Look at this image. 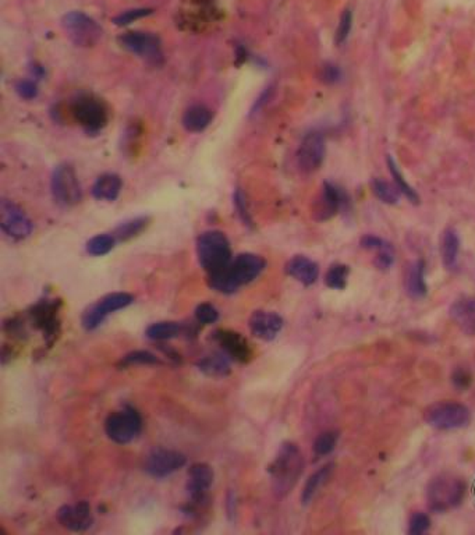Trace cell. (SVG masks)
I'll list each match as a JSON object with an SVG mask.
<instances>
[{
	"mask_svg": "<svg viewBox=\"0 0 475 535\" xmlns=\"http://www.w3.org/2000/svg\"><path fill=\"white\" fill-rule=\"evenodd\" d=\"M0 226L9 237L14 240L27 239L34 229V225L27 214L9 199H2V203H0Z\"/></svg>",
	"mask_w": 475,
	"mask_h": 535,
	"instance_id": "cell-11",
	"label": "cell"
},
{
	"mask_svg": "<svg viewBox=\"0 0 475 535\" xmlns=\"http://www.w3.org/2000/svg\"><path fill=\"white\" fill-rule=\"evenodd\" d=\"M304 470V457L297 445L286 442L281 446L274 463L269 467L274 489L279 496L287 495Z\"/></svg>",
	"mask_w": 475,
	"mask_h": 535,
	"instance_id": "cell-2",
	"label": "cell"
},
{
	"mask_svg": "<svg viewBox=\"0 0 475 535\" xmlns=\"http://www.w3.org/2000/svg\"><path fill=\"white\" fill-rule=\"evenodd\" d=\"M352 26H353V13L352 10H345L342 17H341V21H338V26H337V30H336V37H334V42L337 45H342L343 42H346L350 31H352Z\"/></svg>",
	"mask_w": 475,
	"mask_h": 535,
	"instance_id": "cell-36",
	"label": "cell"
},
{
	"mask_svg": "<svg viewBox=\"0 0 475 535\" xmlns=\"http://www.w3.org/2000/svg\"><path fill=\"white\" fill-rule=\"evenodd\" d=\"M372 190H374V194L382 201V203L389 205H394L398 203L401 191L396 184H392L386 180L376 179L372 183Z\"/></svg>",
	"mask_w": 475,
	"mask_h": 535,
	"instance_id": "cell-32",
	"label": "cell"
},
{
	"mask_svg": "<svg viewBox=\"0 0 475 535\" xmlns=\"http://www.w3.org/2000/svg\"><path fill=\"white\" fill-rule=\"evenodd\" d=\"M337 443V432L327 431L321 434L314 443V453L316 456H326L333 452Z\"/></svg>",
	"mask_w": 475,
	"mask_h": 535,
	"instance_id": "cell-35",
	"label": "cell"
},
{
	"mask_svg": "<svg viewBox=\"0 0 475 535\" xmlns=\"http://www.w3.org/2000/svg\"><path fill=\"white\" fill-rule=\"evenodd\" d=\"M405 290L412 299L420 300L427 296L428 287L425 283V263L424 261L414 262L405 278Z\"/></svg>",
	"mask_w": 475,
	"mask_h": 535,
	"instance_id": "cell-22",
	"label": "cell"
},
{
	"mask_svg": "<svg viewBox=\"0 0 475 535\" xmlns=\"http://www.w3.org/2000/svg\"><path fill=\"white\" fill-rule=\"evenodd\" d=\"M387 165H389V170H390V173H392V176H393V179H394V184L398 187V190L401 191V194H404L407 198H409L413 204H418V199H420V198H418L417 192L409 185V183H407V181L403 179V176H401V173L398 172V169H397L396 163L393 162L392 157H387Z\"/></svg>",
	"mask_w": 475,
	"mask_h": 535,
	"instance_id": "cell-34",
	"label": "cell"
},
{
	"mask_svg": "<svg viewBox=\"0 0 475 535\" xmlns=\"http://www.w3.org/2000/svg\"><path fill=\"white\" fill-rule=\"evenodd\" d=\"M333 467L334 465L332 463L326 464L308 478V481L303 489V495H301V501L304 505H308L312 501V498L315 496V494L321 489V487L326 484V481L330 478V476L333 473Z\"/></svg>",
	"mask_w": 475,
	"mask_h": 535,
	"instance_id": "cell-28",
	"label": "cell"
},
{
	"mask_svg": "<svg viewBox=\"0 0 475 535\" xmlns=\"http://www.w3.org/2000/svg\"><path fill=\"white\" fill-rule=\"evenodd\" d=\"M17 92L26 98V99H32L37 97L38 94V88H37V84L31 80H24V81H20L17 84Z\"/></svg>",
	"mask_w": 475,
	"mask_h": 535,
	"instance_id": "cell-44",
	"label": "cell"
},
{
	"mask_svg": "<svg viewBox=\"0 0 475 535\" xmlns=\"http://www.w3.org/2000/svg\"><path fill=\"white\" fill-rule=\"evenodd\" d=\"M184 330V325L179 322H156L147 329V336L152 341H169L180 336Z\"/></svg>",
	"mask_w": 475,
	"mask_h": 535,
	"instance_id": "cell-29",
	"label": "cell"
},
{
	"mask_svg": "<svg viewBox=\"0 0 475 535\" xmlns=\"http://www.w3.org/2000/svg\"><path fill=\"white\" fill-rule=\"evenodd\" d=\"M195 318L202 325H211L219 319V312L212 304L202 303L195 310Z\"/></svg>",
	"mask_w": 475,
	"mask_h": 535,
	"instance_id": "cell-37",
	"label": "cell"
},
{
	"mask_svg": "<svg viewBox=\"0 0 475 535\" xmlns=\"http://www.w3.org/2000/svg\"><path fill=\"white\" fill-rule=\"evenodd\" d=\"M464 484L458 478L439 477L428 487V505L435 512L456 507L463 501Z\"/></svg>",
	"mask_w": 475,
	"mask_h": 535,
	"instance_id": "cell-8",
	"label": "cell"
},
{
	"mask_svg": "<svg viewBox=\"0 0 475 535\" xmlns=\"http://www.w3.org/2000/svg\"><path fill=\"white\" fill-rule=\"evenodd\" d=\"M196 254L201 266L208 275L223 270L233 259L228 237L218 230L205 232L198 237Z\"/></svg>",
	"mask_w": 475,
	"mask_h": 535,
	"instance_id": "cell-3",
	"label": "cell"
},
{
	"mask_svg": "<svg viewBox=\"0 0 475 535\" xmlns=\"http://www.w3.org/2000/svg\"><path fill=\"white\" fill-rule=\"evenodd\" d=\"M72 114L80 125L88 131H98L108 123V109L105 103L91 95L80 97L72 105Z\"/></svg>",
	"mask_w": 475,
	"mask_h": 535,
	"instance_id": "cell-10",
	"label": "cell"
},
{
	"mask_svg": "<svg viewBox=\"0 0 475 535\" xmlns=\"http://www.w3.org/2000/svg\"><path fill=\"white\" fill-rule=\"evenodd\" d=\"M442 261L447 271L456 270L458 251H460V239L457 232L453 228H449L443 233L442 239Z\"/></svg>",
	"mask_w": 475,
	"mask_h": 535,
	"instance_id": "cell-26",
	"label": "cell"
},
{
	"mask_svg": "<svg viewBox=\"0 0 475 535\" xmlns=\"http://www.w3.org/2000/svg\"><path fill=\"white\" fill-rule=\"evenodd\" d=\"M148 222H150V218H147V216L125 221L116 228V230L113 232V236L116 237L117 241L131 240L132 237L139 236L141 232H144L147 229Z\"/></svg>",
	"mask_w": 475,
	"mask_h": 535,
	"instance_id": "cell-30",
	"label": "cell"
},
{
	"mask_svg": "<svg viewBox=\"0 0 475 535\" xmlns=\"http://www.w3.org/2000/svg\"><path fill=\"white\" fill-rule=\"evenodd\" d=\"M119 42L125 50L137 54L148 63L159 64L163 60L162 42L155 34L141 31L127 32L119 38Z\"/></svg>",
	"mask_w": 475,
	"mask_h": 535,
	"instance_id": "cell-9",
	"label": "cell"
},
{
	"mask_svg": "<svg viewBox=\"0 0 475 535\" xmlns=\"http://www.w3.org/2000/svg\"><path fill=\"white\" fill-rule=\"evenodd\" d=\"M152 13L151 9H132V10H127L121 14H119L117 17L113 19V23L119 27H123V26H128L131 24L132 21L135 20H140L143 17H147Z\"/></svg>",
	"mask_w": 475,
	"mask_h": 535,
	"instance_id": "cell-39",
	"label": "cell"
},
{
	"mask_svg": "<svg viewBox=\"0 0 475 535\" xmlns=\"http://www.w3.org/2000/svg\"><path fill=\"white\" fill-rule=\"evenodd\" d=\"M117 240L116 237L112 234H98L95 237H92L88 243H87V252L94 255V256H102V255H106L108 252H110L113 250V247L116 245Z\"/></svg>",
	"mask_w": 475,
	"mask_h": 535,
	"instance_id": "cell-33",
	"label": "cell"
},
{
	"mask_svg": "<svg viewBox=\"0 0 475 535\" xmlns=\"http://www.w3.org/2000/svg\"><path fill=\"white\" fill-rule=\"evenodd\" d=\"M234 205H236L237 214L241 218V221L244 222V225L251 228L252 226V219H251V215H250V211H248L245 195L243 194L241 190H237L236 194H234Z\"/></svg>",
	"mask_w": 475,
	"mask_h": 535,
	"instance_id": "cell-41",
	"label": "cell"
},
{
	"mask_svg": "<svg viewBox=\"0 0 475 535\" xmlns=\"http://www.w3.org/2000/svg\"><path fill=\"white\" fill-rule=\"evenodd\" d=\"M124 365H132V364H161L159 359L150 353V352H132L130 354H127L123 361H121Z\"/></svg>",
	"mask_w": 475,
	"mask_h": 535,
	"instance_id": "cell-38",
	"label": "cell"
},
{
	"mask_svg": "<svg viewBox=\"0 0 475 535\" xmlns=\"http://www.w3.org/2000/svg\"><path fill=\"white\" fill-rule=\"evenodd\" d=\"M59 523L72 531H85L92 523V512L88 502L81 501L76 505H65L57 512Z\"/></svg>",
	"mask_w": 475,
	"mask_h": 535,
	"instance_id": "cell-15",
	"label": "cell"
},
{
	"mask_svg": "<svg viewBox=\"0 0 475 535\" xmlns=\"http://www.w3.org/2000/svg\"><path fill=\"white\" fill-rule=\"evenodd\" d=\"M283 327L281 315L269 311H254L250 316V329L254 336L261 341H274Z\"/></svg>",
	"mask_w": 475,
	"mask_h": 535,
	"instance_id": "cell-17",
	"label": "cell"
},
{
	"mask_svg": "<svg viewBox=\"0 0 475 535\" xmlns=\"http://www.w3.org/2000/svg\"><path fill=\"white\" fill-rule=\"evenodd\" d=\"M105 430L108 436L120 445L130 443L137 438L143 430V420L137 410L125 407L120 412L112 413L106 423Z\"/></svg>",
	"mask_w": 475,
	"mask_h": 535,
	"instance_id": "cell-6",
	"label": "cell"
},
{
	"mask_svg": "<svg viewBox=\"0 0 475 535\" xmlns=\"http://www.w3.org/2000/svg\"><path fill=\"white\" fill-rule=\"evenodd\" d=\"M265 266V259L256 254H239L223 270L208 275V282L216 292L232 294L256 279L263 272Z\"/></svg>",
	"mask_w": 475,
	"mask_h": 535,
	"instance_id": "cell-1",
	"label": "cell"
},
{
	"mask_svg": "<svg viewBox=\"0 0 475 535\" xmlns=\"http://www.w3.org/2000/svg\"><path fill=\"white\" fill-rule=\"evenodd\" d=\"M345 203V195L342 191H338L333 184L325 183L321 195L318 196L315 208H314V218L316 221H327L332 216H334L338 210L342 208Z\"/></svg>",
	"mask_w": 475,
	"mask_h": 535,
	"instance_id": "cell-18",
	"label": "cell"
},
{
	"mask_svg": "<svg viewBox=\"0 0 475 535\" xmlns=\"http://www.w3.org/2000/svg\"><path fill=\"white\" fill-rule=\"evenodd\" d=\"M52 194L59 204L74 207L81 203L83 188L74 168L69 163L59 165L52 174Z\"/></svg>",
	"mask_w": 475,
	"mask_h": 535,
	"instance_id": "cell-5",
	"label": "cell"
},
{
	"mask_svg": "<svg viewBox=\"0 0 475 535\" xmlns=\"http://www.w3.org/2000/svg\"><path fill=\"white\" fill-rule=\"evenodd\" d=\"M121 191V179L114 173H105L92 185V195L101 201H114Z\"/></svg>",
	"mask_w": 475,
	"mask_h": 535,
	"instance_id": "cell-24",
	"label": "cell"
},
{
	"mask_svg": "<svg viewBox=\"0 0 475 535\" xmlns=\"http://www.w3.org/2000/svg\"><path fill=\"white\" fill-rule=\"evenodd\" d=\"M322 80L327 84H333V83H337L338 80H341L342 77V72L338 70V67L334 65V64H326L323 69H322V74H321Z\"/></svg>",
	"mask_w": 475,
	"mask_h": 535,
	"instance_id": "cell-43",
	"label": "cell"
},
{
	"mask_svg": "<svg viewBox=\"0 0 475 535\" xmlns=\"http://www.w3.org/2000/svg\"><path fill=\"white\" fill-rule=\"evenodd\" d=\"M361 247L365 248V250H371V251H383L386 248H390L392 245L389 243H386L385 240L376 237V236H372V234H367L361 239Z\"/></svg>",
	"mask_w": 475,
	"mask_h": 535,
	"instance_id": "cell-42",
	"label": "cell"
},
{
	"mask_svg": "<svg viewBox=\"0 0 475 535\" xmlns=\"http://www.w3.org/2000/svg\"><path fill=\"white\" fill-rule=\"evenodd\" d=\"M228 357L229 356L225 353H212L201 359L196 363V367L199 368V371L210 376H226L232 371L230 361Z\"/></svg>",
	"mask_w": 475,
	"mask_h": 535,
	"instance_id": "cell-25",
	"label": "cell"
},
{
	"mask_svg": "<svg viewBox=\"0 0 475 535\" xmlns=\"http://www.w3.org/2000/svg\"><path fill=\"white\" fill-rule=\"evenodd\" d=\"M185 463L187 458L183 453L161 447L148 454L145 460V472L155 478H163L180 470Z\"/></svg>",
	"mask_w": 475,
	"mask_h": 535,
	"instance_id": "cell-13",
	"label": "cell"
},
{
	"mask_svg": "<svg viewBox=\"0 0 475 535\" xmlns=\"http://www.w3.org/2000/svg\"><path fill=\"white\" fill-rule=\"evenodd\" d=\"M350 270L347 265L343 263H334L329 268V271L326 272L325 276V283L327 287L334 289V290H343L347 285V278H349Z\"/></svg>",
	"mask_w": 475,
	"mask_h": 535,
	"instance_id": "cell-31",
	"label": "cell"
},
{
	"mask_svg": "<svg viewBox=\"0 0 475 535\" xmlns=\"http://www.w3.org/2000/svg\"><path fill=\"white\" fill-rule=\"evenodd\" d=\"M215 339L222 346L225 353L237 361L244 363L251 356L247 341L237 332L218 330L215 332Z\"/></svg>",
	"mask_w": 475,
	"mask_h": 535,
	"instance_id": "cell-19",
	"label": "cell"
},
{
	"mask_svg": "<svg viewBox=\"0 0 475 535\" xmlns=\"http://www.w3.org/2000/svg\"><path fill=\"white\" fill-rule=\"evenodd\" d=\"M61 26L72 42L77 46H94L102 38V28L94 19L83 12L67 13L61 20Z\"/></svg>",
	"mask_w": 475,
	"mask_h": 535,
	"instance_id": "cell-7",
	"label": "cell"
},
{
	"mask_svg": "<svg viewBox=\"0 0 475 535\" xmlns=\"http://www.w3.org/2000/svg\"><path fill=\"white\" fill-rule=\"evenodd\" d=\"M286 272L300 283L311 286L319 276V268L312 259L304 255H297L287 262Z\"/></svg>",
	"mask_w": 475,
	"mask_h": 535,
	"instance_id": "cell-21",
	"label": "cell"
},
{
	"mask_svg": "<svg viewBox=\"0 0 475 535\" xmlns=\"http://www.w3.org/2000/svg\"><path fill=\"white\" fill-rule=\"evenodd\" d=\"M32 318L35 319L38 327H41L48 336H53L56 332V305L54 303H45L38 304L32 311Z\"/></svg>",
	"mask_w": 475,
	"mask_h": 535,
	"instance_id": "cell-27",
	"label": "cell"
},
{
	"mask_svg": "<svg viewBox=\"0 0 475 535\" xmlns=\"http://www.w3.org/2000/svg\"><path fill=\"white\" fill-rule=\"evenodd\" d=\"M425 423L441 431L464 428L471 421L469 410L457 401H441L429 406L424 413Z\"/></svg>",
	"mask_w": 475,
	"mask_h": 535,
	"instance_id": "cell-4",
	"label": "cell"
},
{
	"mask_svg": "<svg viewBox=\"0 0 475 535\" xmlns=\"http://www.w3.org/2000/svg\"><path fill=\"white\" fill-rule=\"evenodd\" d=\"M212 120V112L205 105H192L183 114V125L187 131L199 132L205 130Z\"/></svg>",
	"mask_w": 475,
	"mask_h": 535,
	"instance_id": "cell-23",
	"label": "cell"
},
{
	"mask_svg": "<svg viewBox=\"0 0 475 535\" xmlns=\"http://www.w3.org/2000/svg\"><path fill=\"white\" fill-rule=\"evenodd\" d=\"M431 525V520L425 513H414L410 517L409 523V534L412 535H421L424 534Z\"/></svg>",
	"mask_w": 475,
	"mask_h": 535,
	"instance_id": "cell-40",
	"label": "cell"
},
{
	"mask_svg": "<svg viewBox=\"0 0 475 535\" xmlns=\"http://www.w3.org/2000/svg\"><path fill=\"white\" fill-rule=\"evenodd\" d=\"M214 483L212 467L205 463L191 465L188 472V494L194 503H202Z\"/></svg>",
	"mask_w": 475,
	"mask_h": 535,
	"instance_id": "cell-16",
	"label": "cell"
},
{
	"mask_svg": "<svg viewBox=\"0 0 475 535\" xmlns=\"http://www.w3.org/2000/svg\"><path fill=\"white\" fill-rule=\"evenodd\" d=\"M469 382H471V376H469L465 371L457 370V371L453 374V383H454L457 387L464 389V387H467V386L469 385Z\"/></svg>",
	"mask_w": 475,
	"mask_h": 535,
	"instance_id": "cell-45",
	"label": "cell"
},
{
	"mask_svg": "<svg viewBox=\"0 0 475 535\" xmlns=\"http://www.w3.org/2000/svg\"><path fill=\"white\" fill-rule=\"evenodd\" d=\"M325 158V139L321 132L311 131L303 139L299 152L297 163L304 173L318 170Z\"/></svg>",
	"mask_w": 475,
	"mask_h": 535,
	"instance_id": "cell-14",
	"label": "cell"
},
{
	"mask_svg": "<svg viewBox=\"0 0 475 535\" xmlns=\"http://www.w3.org/2000/svg\"><path fill=\"white\" fill-rule=\"evenodd\" d=\"M450 316L468 336L475 334V297H464L450 307Z\"/></svg>",
	"mask_w": 475,
	"mask_h": 535,
	"instance_id": "cell-20",
	"label": "cell"
},
{
	"mask_svg": "<svg viewBox=\"0 0 475 535\" xmlns=\"http://www.w3.org/2000/svg\"><path fill=\"white\" fill-rule=\"evenodd\" d=\"M134 301V297L128 293H112L102 297L99 301L92 304L83 315V326L87 330L97 329L105 318L119 310L128 307Z\"/></svg>",
	"mask_w": 475,
	"mask_h": 535,
	"instance_id": "cell-12",
	"label": "cell"
}]
</instances>
